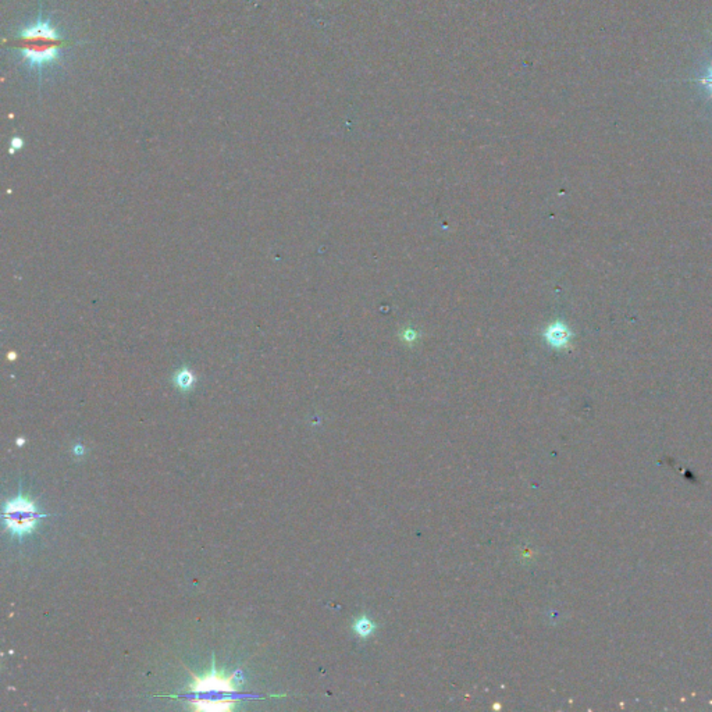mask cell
Returning <instances> with one entry per match:
<instances>
[{
    "mask_svg": "<svg viewBox=\"0 0 712 712\" xmlns=\"http://www.w3.org/2000/svg\"><path fill=\"white\" fill-rule=\"evenodd\" d=\"M67 45L50 18L43 16L42 10L38 20L20 30L11 43L13 47L21 50V63H28V67L40 77H43L46 69L59 63L60 50Z\"/></svg>",
    "mask_w": 712,
    "mask_h": 712,
    "instance_id": "obj_1",
    "label": "cell"
},
{
    "mask_svg": "<svg viewBox=\"0 0 712 712\" xmlns=\"http://www.w3.org/2000/svg\"><path fill=\"white\" fill-rule=\"evenodd\" d=\"M192 675V683L188 687V693L195 697L188 703L197 711H230L240 703L238 699L228 697V694L238 693V686L243 684L244 676L241 670L227 676L224 670L216 668V661L211 658V668L202 676Z\"/></svg>",
    "mask_w": 712,
    "mask_h": 712,
    "instance_id": "obj_2",
    "label": "cell"
},
{
    "mask_svg": "<svg viewBox=\"0 0 712 712\" xmlns=\"http://www.w3.org/2000/svg\"><path fill=\"white\" fill-rule=\"evenodd\" d=\"M45 516L46 515L40 512L35 501L23 493H20L17 498L6 501L1 513L4 527L13 536H18L21 539L31 535L37 529L40 519Z\"/></svg>",
    "mask_w": 712,
    "mask_h": 712,
    "instance_id": "obj_3",
    "label": "cell"
},
{
    "mask_svg": "<svg viewBox=\"0 0 712 712\" xmlns=\"http://www.w3.org/2000/svg\"><path fill=\"white\" fill-rule=\"evenodd\" d=\"M194 383V378L191 376V373L188 372H182V373H178V380H177V384L180 388L182 390H188Z\"/></svg>",
    "mask_w": 712,
    "mask_h": 712,
    "instance_id": "obj_4",
    "label": "cell"
},
{
    "mask_svg": "<svg viewBox=\"0 0 712 712\" xmlns=\"http://www.w3.org/2000/svg\"><path fill=\"white\" fill-rule=\"evenodd\" d=\"M697 81L707 88V91L710 92V98H712V66L708 69L707 74L703 76L701 78H699Z\"/></svg>",
    "mask_w": 712,
    "mask_h": 712,
    "instance_id": "obj_5",
    "label": "cell"
}]
</instances>
